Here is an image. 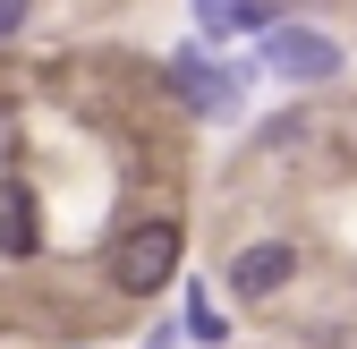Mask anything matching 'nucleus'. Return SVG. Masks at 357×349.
Instances as JSON below:
<instances>
[{
	"label": "nucleus",
	"instance_id": "nucleus-1",
	"mask_svg": "<svg viewBox=\"0 0 357 349\" xmlns=\"http://www.w3.org/2000/svg\"><path fill=\"white\" fill-rule=\"evenodd\" d=\"M170 273H178V222H137L111 247V281L119 290H162Z\"/></svg>",
	"mask_w": 357,
	"mask_h": 349
},
{
	"label": "nucleus",
	"instance_id": "nucleus-2",
	"mask_svg": "<svg viewBox=\"0 0 357 349\" xmlns=\"http://www.w3.org/2000/svg\"><path fill=\"white\" fill-rule=\"evenodd\" d=\"M264 60L281 77H298V85H324V77H340V43L315 34V26H273L264 34Z\"/></svg>",
	"mask_w": 357,
	"mask_h": 349
},
{
	"label": "nucleus",
	"instance_id": "nucleus-3",
	"mask_svg": "<svg viewBox=\"0 0 357 349\" xmlns=\"http://www.w3.org/2000/svg\"><path fill=\"white\" fill-rule=\"evenodd\" d=\"M289 273H298V255H289L281 239H264V247H238V255H230V290H238V298H273Z\"/></svg>",
	"mask_w": 357,
	"mask_h": 349
},
{
	"label": "nucleus",
	"instance_id": "nucleus-4",
	"mask_svg": "<svg viewBox=\"0 0 357 349\" xmlns=\"http://www.w3.org/2000/svg\"><path fill=\"white\" fill-rule=\"evenodd\" d=\"M170 85H178L196 111H238V94H230L238 77H230V68H204L196 52H178V60H170Z\"/></svg>",
	"mask_w": 357,
	"mask_h": 349
},
{
	"label": "nucleus",
	"instance_id": "nucleus-5",
	"mask_svg": "<svg viewBox=\"0 0 357 349\" xmlns=\"http://www.w3.org/2000/svg\"><path fill=\"white\" fill-rule=\"evenodd\" d=\"M43 230H34V188L26 179H0V255H34Z\"/></svg>",
	"mask_w": 357,
	"mask_h": 349
},
{
	"label": "nucleus",
	"instance_id": "nucleus-6",
	"mask_svg": "<svg viewBox=\"0 0 357 349\" xmlns=\"http://www.w3.org/2000/svg\"><path fill=\"white\" fill-rule=\"evenodd\" d=\"M264 17H273L264 0H196V26L204 34H255Z\"/></svg>",
	"mask_w": 357,
	"mask_h": 349
},
{
	"label": "nucleus",
	"instance_id": "nucleus-7",
	"mask_svg": "<svg viewBox=\"0 0 357 349\" xmlns=\"http://www.w3.org/2000/svg\"><path fill=\"white\" fill-rule=\"evenodd\" d=\"M17 26H26V0H0V43H9Z\"/></svg>",
	"mask_w": 357,
	"mask_h": 349
}]
</instances>
